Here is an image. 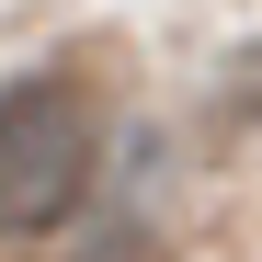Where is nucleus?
<instances>
[{
  "mask_svg": "<svg viewBox=\"0 0 262 262\" xmlns=\"http://www.w3.org/2000/svg\"><path fill=\"white\" fill-rule=\"evenodd\" d=\"M103 160V114L69 69H34L0 92V228H57V216L92 194Z\"/></svg>",
  "mask_w": 262,
  "mask_h": 262,
  "instance_id": "obj_1",
  "label": "nucleus"
}]
</instances>
